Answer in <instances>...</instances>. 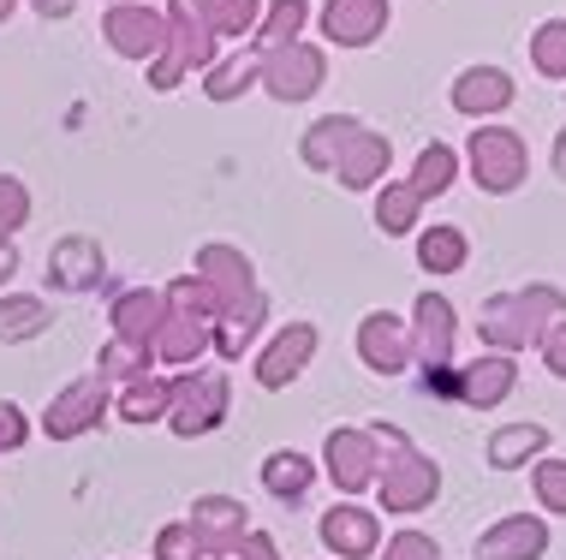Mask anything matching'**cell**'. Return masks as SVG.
<instances>
[{
    "label": "cell",
    "mask_w": 566,
    "mask_h": 560,
    "mask_svg": "<svg viewBox=\"0 0 566 560\" xmlns=\"http://www.w3.org/2000/svg\"><path fill=\"white\" fill-rule=\"evenodd\" d=\"M186 525H191L197 549H203L209 560L233 554L239 542H244V531H251V519H244V501H233V495H197Z\"/></svg>",
    "instance_id": "5bb4252c"
},
{
    "label": "cell",
    "mask_w": 566,
    "mask_h": 560,
    "mask_svg": "<svg viewBox=\"0 0 566 560\" xmlns=\"http://www.w3.org/2000/svg\"><path fill=\"white\" fill-rule=\"evenodd\" d=\"M156 370V346H137V340H108L96 358V376L102 382H137V376Z\"/></svg>",
    "instance_id": "836d02e7"
},
{
    "label": "cell",
    "mask_w": 566,
    "mask_h": 560,
    "mask_svg": "<svg viewBox=\"0 0 566 560\" xmlns=\"http://www.w3.org/2000/svg\"><path fill=\"white\" fill-rule=\"evenodd\" d=\"M381 542V519L370 507H352V501H334L323 513V549L340 554V560H370Z\"/></svg>",
    "instance_id": "ffe728a7"
},
{
    "label": "cell",
    "mask_w": 566,
    "mask_h": 560,
    "mask_svg": "<svg viewBox=\"0 0 566 560\" xmlns=\"http://www.w3.org/2000/svg\"><path fill=\"white\" fill-rule=\"evenodd\" d=\"M548 161H555V173L566 179V131H560V138H555V156H548Z\"/></svg>",
    "instance_id": "bcb514c9"
},
{
    "label": "cell",
    "mask_w": 566,
    "mask_h": 560,
    "mask_svg": "<svg viewBox=\"0 0 566 560\" xmlns=\"http://www.w3.org/2000/svg\"><path fill=\"white\" fill-rule=\"evenodd\" d=\"M227 370H186L174 376V400H167V430L174 435H209L227 423Z\"/></svg>",
    "instance_id": "8992f818"
},
{
    "label": "cell",
    "mask_w": 566,
    "mask_h": 560,
    "mask_svg": "<svg viewBox=\"0 0 566 560\" xmlns=\"http://www.w3.org/2000/svg\"><path fill=\"white\" fill-rule=\"evenodd\" d=\"M311 358H316V323H286L281 335L256 352V388H269V393L293 388L298 376L311 370Z\"/></svg>",
    "instance_id": "7c38bea8"
},
{
    "label": "cell",
    "mask_w": 566,
    "mask_h": 560,
    "mask_svg": "<svg viewBox=\"0 0 566 560\" xmlns=\"http://www.w3.org/2000/svg\"><path fill=\"white\" fill-rule=\"evenodd\" d=\"M203 549H197V537H191V525L179 519V525H161V537H156V560H197Z\"/></svg>",
    "instance_id": "f35d334b"
},
{
    "label": "cell",
    "mask_w": 566,
    "mask_h": 560,
    "mask_svg": "<svg viewBox=\"0 0 566 560\" xmlns=\"http://www.w3.org/2000/svg\"><path fill=\"white\" fill-rule=\"evenodd\" d=\"M531 66L543 78H566V19H543L531 30Z\"/></svg>",
    "instance_id": "d590c367"
},
{
    "label": "cell",
    "mask_w": 566,
    "mask_h": 560,
    "mask_svg": "<svg viewBox=\"0 0 566 560\" xmlns=\"http://www.w3.org/2000/svg\"><path fill=\"white\" fill-rule=\"evenodd\" d=\"M441 489V465L430 459V453L418 447H394V459L376 472V495H381V513H423L436 501Z\"/></svg>",
    "instance_id": "52a82bcc"
},
{
    "label": "cell",
    "mask_w": 566,
    "mask_h": 560,
    "mask_svg": "<svg viewBox=\"0 0 566 560\" xmlns=\"http://www.w3.org/2000/svg\"><path fill=\"white\" fill-rule=\"evenodd\" d=\"M418 215H423V197L411 191V179H388V186H376V226H381L388 239L411 233V226H418Z\"/></svg>",
    "instance_id": "83f0119b"
},
{
    "label": "cell",
    "mask_w": 566,
    "mask_h": 560,
    "mask_svg": "<svg viewBox=\"0 0 566 560\" xmlns=\"http://www.w3.org/2000/svg\"><path fill=\"white\" fill-rule=\"evenodd\" d=\"M30 221V191L19 173H0V239H12Z\"/></svg>",
    "instance_id": "8d00e7d4"
},
{
    "label": "cell",
    "mask_w": 566,
    "mask_h": 560,
    "mask_svg": "<svg viewBox=\"0 0 566 560\" xmlns=\"http://www.w3.org/2000/svg\"><path fill=\"white\" fill-rule=\"evenodd\" d=\"M328 78V54L316 42H286V49H269L263 66H256V84L269 89L274 102H311Z\"/></svg>",
    "instance_id": "ba28073f"
},
{
    "label": "cell",
    "mask_w": 566,
    "mask_h": 560,
    "mask_svg": "<svg viewBox=\"0 0 566 560\" xmlns=\"http://www.w3.org/2000/svg\"><path fill=\"white\" fill-rule=\"evenodd\" d=\"M459 179V149L453 144H423L418 149V168H411V191L430 203V197H448Z\"/></svg>",
    "instance_id": "4dcf8cb0"
},
{
    "label": "cell",
    "mask_w": 566,
    "mask_h": 560,
    "mask_svg": "<svg viewBox=\"0 0 566 560\" xmlns=\"http://www.w3.org/2000/svg\"><path fill=\"white\" fill-rule=\"evenodd\" d=\"M304 19H311V0H274L263 19H256V30H251V49L269 54V49H286V42H298Z\"/></svg>",
    "instance_id": "f546056e"
},
{
    "label": "cell",
    "mask_w": 566,
    "mask_h": 560,
    "mask_svg": "<svg viewBox=\"0 0 566 560\" xmlns=\"http://www.w3.org/2000/svg\"><path fill=\"white\" fill-rule=\"evenodd\" d=\"M358 358L376 376H400L411 364V335H406V316L394 310H370L358 323Z\"/></svg>",
    "instance_id": "ac0fdd59"
},
{
    "label": "cell",
    "mask_w": 566,
    "mask_h": 560,
    "mask_svg": "<svg viewBox=\"0 0 566 560\" xmlns=\"http://www.w3.org/2000/svg\"><path fill=\"white\" fill-rule=\"evenodd\" d=\"M167 400H174V382L149 370V376L119 388V418L126 423H167Z\"/></svg>",
    "instance_id": "4316f807"
},
{
    "label": "cell",
    "mask_w": 566,
    "mask_h": 560,
    "mask_svg": "<svg viewBox=\"0 0 566 560\" xmlns=\"http://www.w3.org/2000/svg\"><path fill=\"white\" fill-rule=\"evenodd\" d=\"M543 364H548V370H555L560 382H566V323H555V328L543 335Z\"/></svg>",
    "instance_id": "7bdbcfd3"
},
{
    "label": "cell",
    "mask_w": 566,
    "mask_h": 560,
    "mask_svg": "<svg viewBox=\"0 0 566 560\" xmlns=\"http://www.w3.org/2000/svg\"><path fill=\"white\" fill-rule=\"evenodd\" d=\"M388 161H394V144L381 138V131L358 126V131H352V138L340 144V156H334L328 179H340L346 191H376L381 179H388Z\"/></svg>",
    "instance_id": "9a60e30c"
},
{
    "label": "cell",
    "mask_w": 566,
    "mask_h": 560,
    "mask_svg": "<svg viewBox=\"0 0 566 560\" xmlns=\"http://www.w3.org/2000/svg\"><path fill=\"white\" fill-rule=\"evenodd\" d=\"M167 316L156 328V364H197V358L209 352V328H216V298H209V286L197 275H179L167 286Z\"/></svg>",
    "instance_id": "7a4b0ae2"
},
{
    "label": "cell",
    "mask_w": 566,
    "mask_h": 560,
    "mask_svg": "<svg viewBox=\"0 0 566 560\" xmlns=\"http://www.w3.org/2000/svg\"><path fill=\"white\" fill-rule=\"evenodd\" d=\"M203 19H209V30H216V42L221 36L251 42L256 19H263V0H203Z\"/></svg>",
    "instance_id": "e575fe53"
},
{
    "label": "cell",
    "mask_w": 566,
    "mask_h": 560,
    "mask_svg": "<svg viewBox=\"0 0 566 560\" xmlns=\"http://www.w3.org/2000/svg\"><path fill=\"white\" fill-rule=\"evenodd\" d=\"M19 275V251H12V239H0V286Z\"/></svg>",
    "instance_id": "ee69618b"
},
{
    "label": "cell",
    "mask_w": 566,
    "mask_h": 560,
    "mask_svg": "<svg viewBox=\"0 0 566 560\" xmlns=\"http://www.w3.org/2000/svg\"><path fill=\"white\" fill-rule=\"evenodd\" d=\"M108 7H156V0H108Z\"/></svg>",
    "instance_id": "7dc6e473"
},
{
    "label": "cell",
    "mask_w": 566,
    "mask_h": 560,
    "mask_svg": "<svg viewBox=\"0 0 566 560\" xmlns=\"http://www.w3.org/2000/svg\"><path fill=\"white\" fill-rule=\"evenodd\" d=\"M388 19V0H323V36L334 49H370Z\"/></svg>",
    "instance_id": "2e32d148"
},
{
    "label": "cell",
    "mask_w": 566,
    "mask_h": 560,
    "mask_svg": "<svg viewBox=\"0 0 566 560\" xmlns=\"http://www.w3.org/2000/svg\"><path fill=\"white\" fill-rule=\"evenodd\" d=\"M42 19H72V0H36Z\"/></svg>",
    "instance_id": "f6af8a7d"
},
{
    "label": "cell",
    "mask_w": 566,
    "mask_h": 560,
    "mask_svg": "<svg viewBox=\"0 0 566 560\" xmlns=\"http://www.w3.org/2000/svg\"><path fill=\"white\" fill-rule=\"evenodd\" d=\"M191 275L209 286V298H216V323H227V316H269V298H263V286H256V268H251V256H244L239 245H203Z\"/></svg>",
    "instance_id": "277c9868"
},
{
    "label": "cell",
    "mask_w": 566,
    "mask_h": 560,
    "mask_svg": "<svg viewBox=\"0 0 566 560\" xmlns=\"http://www.w3.org/2000/svg\"><path fill=\"white\" fill-rule=\"evenodd\" d=\"M411 358H418L423 370H453V340H459V310L448 305L441 293H418V305H411Z\"/></svg>",
    "instance_id": "9c48e42d"
},
{
    "label": "cell",
    "mask_w": 566,
    "mask_h": 560,
    "mask_svg": "<svg viewBox=\"0 0 566 560\" xmlns=\"http://www.w3.org/2000/svg\"><path fill=\"white\" fill-rule=\"evenodd\" d=\"M543 447H548L543 423H501V430L489 435V465H495V472H518V465L537 459Z\"/></svg>",
    "instance_id": "d4e9b609"
},
{
    "label": "cell",
    "mask_w": 566,
    "mask_h": 560,
    "mask_svg": "<svg viewBox=\"0 0 566 560\" xmlns=\"http://www.w3.org/2000/svg\"><path fill=\"white\" fill-rule=\"evenodd\" d=\"M513 388H518V364L507 352H483V358H471L465 370H453V393L465 405H478V412H495Z\"/></svg>",
    "instance_id": "d6986e66"
},
{
    "label": "cell",
    "mask_w": 566,
    "mask_h": 560,
    "mask_svg": "<svg viewBox=\"0 0 566 560\" xmlns=\"http://www.w3.org/2000/svg\"><path fill=\"white\" fill-rule=\"evenodd\" d=\"M381 560H441V542L423 531H400V537H388V554Z\"/></svg>",
    "instance_id": "ab89813d"
},
{
    "label": "cell",
    "mask_w": 566,
    "mask_h": 560,
    "mask_svg": "<svg viewBox=\"0 0 566 560\" xmlns=\"http://www.w3.org/2000/svg\"><path fill=\"white\" fill-rule=\"evenodd\" d=\"M555 323H566V298L555 286H518V293H495L483 298V340L495 346V352H525V346H543V335Z\"/></svg>",
    "instance_id": "6da1fadb"
},
{
    "label": "cell",
    "mask_w": 566,
    "mask_h": 560,
    "mask_svg": "<svg viewBox=\"0 0 566 560\" xmlns=\"http://www.w3.org/2000/svg\"><path fill=\"white\" fill-rule=\"evenodd\" d=\"M418 263L430 268V275H459V268H465V233H459V226H423Z\"/></svg>",
    "instance_id": "d6a6232c"
},
{
    "label": "cell",
    "mask_w": 566,
    "mask_h": 560,
    "mask_svg": "<svg viewBox=\"0 0 566 560\" xmlns=\"http://www.w3.org/2000/svg\"><path fill=\"white\" fill-rule=\"evenodd\" d=\"M513 96H518V84L501 66H465L453 78V108L465 119H489V114L513 108Z\"/></svg>",
    "instance_id": "44dd1931"
},
{
    "label": "cell",
    "mask_w": 566,
    "mask_h": 560,
    "mask_svg": "<svg viewBox=\"0 0 566 560\" xmlns=\"http://www.w3.org/2000/svg\"><path fill=\"white\" fill-rule=\"evenodd\" d=\"M221 560H281V542H274L269 531H244V542L233 554H221Z\"/></svg>",
    "instance_id": "b9f144b4"
},
{
    "label": "cell",
    "mask_w": 566,
    "mask_h": 560,
    "mask_svg": "<svg viewBox=\"0 0 566 560\" xmlns=\"http://www.w3.org/2000/svg\"><path fill=\"white\" fill-rule=\"evenodd\" d=\"M548 549V525L537 513H513V519L489 525L478 537V560H537Z\"/></svg>",
    "instance_id": "7402d4cb"
},
{
    "label": "cell",
    "mask_w": 566,
    "mask_h": 560,
    "mask_svg": "<svg viewBox=\"0 0 566 560\" xmlns=\"http://www.w3.org/2000/svg\"><path fill=\"white\" fill-rule=\"evenodd\" d=\"M24 435H30V418H24L12 400H0V453L24 447Z\"/></svg>",
    "instance_id": "60d3db41"
},
{
    "label": "cell",
    "mask_w": 566,
    "mask_h": 560,
    "mask_svg": "<svg viewBox=\"0 0 566 560\" xmlns=\"http://www.w3.org/2000/svg\"><path fill=\"white\" fill-rule=\"evenodd\" d=\"M465 161H471V186L483 197H507L525 186V168H531V149L513 126H478L465 144Z\"/></svg>",
    "instance_id": "5b68a950"
},
{
    "label": "cell",
    "mask_w": 566,
    "mask_h": 560,
    "mask_svg": "<svg viewBox=\"0 0 566 560\" xmlns=\"http://www.w3.org/2000/svg\"><path fill=\"white\" fill-rule=\"evenodd\" d=\"M316 483V465L304 459L298 447H274L269 459H263V489L269 495H281V501H298L304 489Z\"/></svg>",
    "instance_id": "f1b7e54d"
},
{
    "label": "cell",
    "mask_w": 566,
    "mask_h": 560,
    "mask_svg": "<svg viewBox=\"0 0 566 560\" xmlns=\"http://www.w3.org/2000/svg\"><path fill=\"white\" fill-rule=\"evenodd\" d=\"M167 49L149 60V89H179L186 72H209L216 66V30L203 19V0H167Z\"/></svg>",
    "instance_id": "3957f363"
},
{
    "label": "cell",
    "mask_w": 566,
    "mask_h": 560,
    "mask_svg": "<svg viewBox=\"0 0 566 560\" xmlns=\"http://www.w3.org/2000/svg\"><path fill=\"white\" fill-rule=\"evenodd\" d=\"M102 36H108V49L119 60H156L167 49V19L156 7H108L102 12Z\"/></svg>",
    "instance_id": "4fadbf2b"
},
{
    "label": "cell",
    "mask_w": 566,
    "mask_h": 560,
    "mask_svg": "<svg viewBox=\"0 0 566 560\" xmlns=\"http://www.w3.org/2000/svg\"><path fill=\"white\" fill-rule=\"evenodd\" d=\"M323 472L334 477L340 495H358V489H376V472H381V442L370 430H334L323 442Z\"/></svg>",
    "instance_id": "30bf717a"
},
{
    "label": "cell",
    "mask_w": 566,
    "mask_h": 560,
    "mask_svg": "<svg viewBox=\"0 0 566 560\" xmlns=\"http://www.w3.org/2000/svg\"><path fill=\"white\" fill-rule=\"evenodd\" d=\"M49 281L60 293H90V286L108 281V256H102V245L90 233H66L49 251Z\"/></svg>",
    "instance_id": "e0dca14e"
},
{
    "label": "cell",
    "mask_w": 566,
    "mask_h": 560,
    "mask_svg": "<svg viewBox=\"0 0 566 560\" xmlns=\"http://www.w3.org/2000/svg\"><path fill=\"white\" fill-rule=\"evenodd\" d=\"M12 7H19V0H0V24H7V19H12Z\"/></svg>",
    "instance_id": "c3c4849f"
},
{
    "label": "cell",
    "mask_w": 566,
    "mask_h": 560,
    "mask_svg": "<svg viewBox=\"0 0 566 560\" xmlns=\"http://www.w3.org/2000/svg\"><path fill=\"white\" fill-rule=\"evenodd\" d=\"M54 316L42 298H30V293H12V298H0V340L7 346H19V340H36L42 328H49Z\"/></svg>",
    "instance_id": "1f68e13d"
},
{
    "label": "cell",
    "mask_w": 566,
    "mask_h": 560,
    "mask_svg": "<svg viewBox=\"0 0 566 560\" xmlns=\"http://www.w3.org/2000/svg\"><path fill=\"white\" fill-rule=\"evenodd\" d=\"M358 126H364L358 114H323V119H316V126L298 138V161H304V168H316V173H328L334 156H340V144H346Z\"/></svg>",
    "instance_id": "cb8c5ba5"
},
{
    "label": "cell",
    "mask_w": 566,
    "mask_h": 560,
    "mask_svg": "<svg viewBox=\"0 0 566 560\" xmlns=\"http://www.w3.org/2000/svg\"><path fill=\"white\" fill-rule=\"evenodd\" d=\"M531 489H537L543 513H566V459H537V472H531Z\"/></svg>",
    "instance_id": "74e56055"
},
{
    "label": "cell",
    "mask_w": 566,
    "mask_h": 560,
    "mask_svg": "<svg viewBox=\"0 0 566 560\" xmlns=\"http://www.w3.org/2000/svg\"><path fill=\"white\" fill-rule=\"evenodd\" d=\"M161 316H167V298L161 293H149V286H132V293H119L114 298V340H137V346H149L156 340V328H161Z\"/></svg>",
    "instance_id": "603a6c76"
},
{
    "label": "cell",
    "mask_w": 566,
    "mask_h": 560,
    "mask_svg": "<svg viewBox=\"0 0 566 560\" xmlns=\"http://www.w3.org/2000/svg\"><path fill=\"white\" fill-rule=\"evenodd\" d=\"M102 412H108V382H102V376H84V382L60 388L49 400L42 430H49L54 442H78V435H90L102 423Z\"/></svg>",
    "instance_id": "8fae6325"
},
{
    "label": "cell",
    "mask_w": 566,
    "mask_h": 560,
    "mask_svg": "<svg viewBox=\"0 0 566 560\" xmlns=\"http://www.w3.org/2000/svg\"><path fill=\"white\" fill-rule=\"evenodd\" d=\"M256 66H263V54L244 42L239 54H227V60H216V66L203 72V96H209V102H239L244 89L256 84Z\"/></svg>",
    "instance_id": "484cf974"
}]
</instances>
